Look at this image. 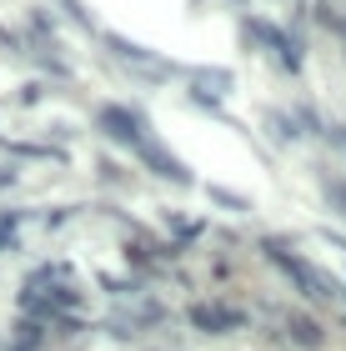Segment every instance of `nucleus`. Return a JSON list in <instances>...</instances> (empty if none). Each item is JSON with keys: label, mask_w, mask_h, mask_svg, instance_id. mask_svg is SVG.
I'll return each mask as SVG.
<instances>
[{"label": "nucleus", "mask_w": 346, "mask_h": 351, "mask_svg": "<svg viewBox=\"0 0 346 351\" xmlns=\"http://www.w3.org/2000/svg\"><path fill=\"white\" fill-rule=\"evenodd\" d=\"M196 86H216V90H226L231 86V75L226 71H191V90Z\"/></svg>", "instance_id": "9"}, {"label": "nucleus", "mask_w": 346, "mask_h": 351, "mask_svg": "<svg viewBox=\"0 0 346 351\" xmlns=\"http://www.w3.org/2000/svg\"><path fill=\"white\" fill-rule=\"evenodd\" d=\"M326 241H332V246H341V251H346V236H336V231H326Z\"/></svg>", "instance_id": "14"}, {"label": "nucleus", "mask_w": 346, "mask_h": 351, "mask_svg": "<svg viewBox=\"0 0 346 351\" xmlns=\"http://www.w3.org/2000/svg\"><path fill=\"white\" fill-rule=\"evenodd\" d=\"M15 101H21V106H36V101H40V86H36V81L21 86V95H15Z\"/></svg>", "instance_id": "13"}, {"label": "nucleus", "mask_w": 346, "mask_h": 351, "mask_svg": "<svg viewBox=\"0 0 346 351\" xmlns=\"http://www.w3.org/2000/svg\"><path fill=\"white\" fill-rule=\"evenodd\" d=\"M60 5H66V15H71V21L81 25V30H90V10L81 5V0H60Z\"/></svg>", "instance_id": "11"}, {"label": "nucleus", "mask_w": 346, "mask_h": 351, "mask_svg": "<svg viewBox=\"0 0 346 351\" xmlns=\"http://www.w3.org/2000/svg\"><path fill=\"white\" fill-rule=\"evenodd\" d=\"M266 261H271L286 281H296V291H301V296H317V301L336 296V286H332V276H326V271H317V266L301 261V256H291L281 241H266Z\"/></svg>", "instance_id": "1"}, {"label": "nucleus", "mask_w": 346, "mask_h": 351, "mask_svg": "<svg viewBox=\"0 0 346 351\" xmlns=\"http://www.w3.org/2000/svg\"><path fill=\"white\" fill-rule=\"evenodd\" d=\"M211 196L221 201V206H231V211H246V196H231L226 186H211Z\"/></svg>", "instance_id": "12"}, {"label": "nucleus", "mask_w": 346, "mask_h": 351, "mask_svg": "<svg viewBox=\"0 0 346 351\" xmlns=\"http://www.w3.org/2000/svg\"><path fill=\"white\" fill-rule=\"evenodd\" d=\"M101 131L111 136V141H121V146H140V131H146V125H140V116L136 110H125V106H106L101 110Z\"/></svg>", "instance_id": "4"}, {"label": "nucleus", "mask_w": 346, "mask_h": 351, "mask_svg": "<svg viewBox=\"0 0 346 351\" xmlns=\"http://www.w3.org/2000/svg\"><path fill=\"white\" fill-rule=\"evenodd\" d=\"M101 40H106V51H111V56L121 60L125 71H131V75H140V81H166V75L176 71V66H171V60H161L156 51H146V45H136V40L116 36V30H106Z\"/></svg>", "instance_id": "2"}, {"label": "nucleus", "mask_w": 346, "mask_h": 351, "mask_svg": "<svg viewBox=\"0 0 346 351\" xmlns=\"http://www.w3.org/2000/svg\"><path fill=\"white\" fill-rule=\"evenodd\" d=\"M136 151H140V161H146V166H151L156 176H161V181H171V186H191V181H196V171L186 166L181 156H171V151H166V146H161L156 136H146V141H140Z\"/></svg>", "instance_id": "3"}, {"label": "nucleus", "mask_w": 346, "mask_h": 351, "mask_svg": "<svg viewBox=\"0 0 346 351\" xmlns=\"http://www.w3.org/2000/svg\"><path fill=\"white\" fill-rule=\"evenodd\" d=\"M251 36H261V45L271 51L286 71H301V51H296V40L291 36H281L276 25H266V21H251Z\"/></svg>", "instance_id": "5"}, {"label": "nucleus", "mask_w": 346, "mask_h": 351, "mask_svg": "<svg viewBox=\"0 0 346 351\" xmlns=\"http://www.w3.org/2000/svg\"><path fill=\"white\" fill-rule=\"evenodd\" d=\"M266 131H276V141H296V131H291V121L281 116V110H266Z\"/></svg>", "instance_id": "10"}, {"label": "nucleus", "mask_w": 346, "mask_h": 351, "mask_svg": "<svg viewBox=\"0 0 346 351\" xmlns=\"http://www.w3.org/2000/svg\"><path fill=\"white\" fill-rule=\"evenodd\" d=\"M321 196H326V206H332L336 216H346V181H341V176L321 171Z\"/></svg>", "instance_id": "7"}, {"label": "nucleus", "mask_w": 346, "mask_h": 351, "mask_svg": "<svg viewBox=\"0 0 346 351\" xmlns=\"http://www.w3.org/2000/svg\"><path fill=\"white\" fill-rule=\"evenodd\" d=\"M291 337H296V346H321V326L306 322V316H296V322H291Z\"/></svg>", "instance_id": "8"}, {"label": "nucleus", "mask_w": 346, "mask_h": 351, "mask_svg": "<svg viewBox=\"0 0 346 351\" xmlns=\"http://www.w3.org/2000/svg\"><path fill=\"white\" fill-rule=\"evenodd\" d=\"M191 322H196L201 331H211V337H221V331L241 326V316L226 311V306H191Z\"/></svg>", "instance_id": "6"}]
</instances>
